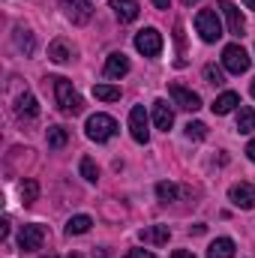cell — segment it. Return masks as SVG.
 Returning a JSON list of instances; mask_svg holds the SVG:
<instances>
[{"label": "cell", "instance_id": "cell-19", "mask_svg": "<svg viewBox=\"0 0 255 258\" xmlns=\"http://www.w3.org/2000/svg\"><path fill=\"white\" fill-rule=\"evenodd\" d=\"M90 225H93L90 216H84V213H81V216H72V219L66 222V234H69V237H72V234H87Z\"/></svg>", "mask_w": 255, "mask_h": 258}, {"label": "cell", "instance_id": "cell-23", "mask_svg": "<svg viewBox=\"0 0 255 258\" xmlns=\"http://www.w3.org/2000/svg\"><path fill=\"white\" fill-rule=\"evenodd\" d=\"M93 96H96V99H102V102H117V99H120V87L96 84V87H93Z\"/></svg>", "mask_w": 255, "mask_h": 258}, {"label": "cell", "instance_id": "cell-9", "mask_svg": "<svg viewBox=\"0 0 255 258\" xmlns=\"http://www.w3.org/2000/svg\"><path fill=\"white\" fill-rule=\"evenodd\" d=\"M228 201L240 210H252L255 207V186L252 183H234L228 189Z\"/></svg>", "mask_w": 255, "mask_h": 258}, {"label": "cell", "instance_id": "cell-39", "mask_svg": "<svg viewBox=\"0 0 255 258\" xmlns=\"http://www.w3.org/2000/svg\"><path fill=\"white\" fill-rule=\"evenodd\" d=\"M45 258H54V255H45Z\"/></svg>", "mask_w": 255, "mask_h": 258}, {"label": "cell", "instance_id": "cell-28", "mask_svg": "<svg viewBox=\"0 0 255 258\" xmlns=\"http://www.w3.org/2000/svg\"><path fill=\"white\" fill-rule=\"evenodd\" d=\"M204 78H207V84H225V75H222V69L219 66H213V63H207L204 66Z\"/></svg>", "mask_w": 255, "mask_h": 258}, {"label": "cell", "instance_id": "cell-1", "mask_svg": "<svg viewBox=\"0 0 255 258\" xmlns=\"http://www.w3.org/2000/svg\"><path fill=\"white\" fill-rule=\"evenodd\" d=\"M51 84H54V96H57V105H60V111L63 114H81V108H84V102H81V96L72 90V84H69V78H48Z\"/></svg>", "mask_w": 255, "mask_h": 258}, {"label": "cell", "instance_id": "cell-4", "mask_svg": "<svg viewBox=\"0 0 255 258\" xmlns=\"http://www.w3.org/2000/svg\"><path fill=\"white\" fill-rule=\"evenodd\" d=\"M135 48L144 54V57H159L162 51V33L156 27H144L138 36H135Z\"/></svg>", "mask_w": 255, "mask_h": 258}, {"label": "cell", "instance_id": "cell-6", "mask_svg": "<svg viewBox=\"0 0 255 258\" xmlns=\"http://www.w3.org/2000/svg\"><path fill=\"white\" fill-rule=\"evenodd\" d=\"M168 93H171L174 105L183 108V111H198L201 108V96L192 93L189 87H183V84H168Z\"/></svg>", "mask_w": 255, "mask_h": 258}, {"label": "cell", "instance_id": "cell-7", "mask_svg": "<svg viewBox=\"0 0 255 258\" xmlns=\"http://www.w3.org/2000/svg\"><path fill=\"white\" fill-rule=\"evenodd\" d=\"M60 6H63V12L69 15L72 24H87V21L93 18L90 0H60Z\"/></svg>", "mask_w": 255, "mask_h": 258}, {"label": "cell", "instance_id": "cell-31", "mask_svg": "<svg viewBox=\"0 0 255 258\" xmlns=\"http://www.w3.org/2000/svg\"><path fill=\"white\" fill-rule=\"evenodd\" d=\"M171 258H195V255H192V252H186V249H174V252H171Z\"/></svg>", "mask_w": 255, "mask_h": 258}, {"label": "cell", "instance_id": "cell-11", "mask_svg": "<svg viewBox=\"0 0 255 258\" xmlns=\"http://www.w3.org/2000/svg\"><path fill=\"white\" fill-rule=\"evenodd\" d=\"M219 12L225 15V21H228V30H231L234 36H243V30H246V21H243L240 9H237L231 0H222V3H219Z\"/></svg>", "mask_w": 255, "mask_h": 258}, {"label": "cell", "instance_id": "cell-3", "mask_svg": "<svg viewBox=\"0 0 255 258\" xmlns=\"http://www.w3.org/2000/svg\"><path fill=\"white\" fill-rule=\"evenodd\" d=\"M195 30H198V36L204 42H216L222 36V21H219V15L213 9H201L195 15Z\"/></svg>", "mask_w": 255, "mask_h": 258}, {"label": "cell", "instance_id": "cell-5", "mask_svg": "<svg viewBox=\"0 0 255 258\" xmlns=\"http://www.w3.org/2000/svg\"><path fill=\"white\" fill-rule=\"evenodd\" d=\"M222 66H225L228 72L240 75V72L249 69V54H246L240 45H225V48H222Z\"/></svg>", "mask_w": 255, "mask_h": 258}, {"label": "cell", "instance_id": "cell-12", "mask_svg": "<svg viewBox=\"0 0 255 258\" xmlns=\"http://www.w3.org/2000/svg\"><path fill=\"white\" fill-rule=\"evenodd\" d=\"M15 114H18V120H33V117L39 114L36 99H33V93H30V90L18 93V99H15Z\"/></svg>", "mask_w": 255, "mask_h": 258}, {"label": "cell", "instance_id": "cell-30", "mask_svg": "<svg viewBox=\"0 0 255 258\" xmlns=\"http://www.w3.org/2000/svg\"><path fill=\"white\" fill-rule=\"evenodd\" d=\"M126 258H156L153 252H147V249H129Z\"/></svg>", "mask_w": 255, "mask_h": 258}, {"label": "cell", "instance_id": "cell-25", "mask_svg": "<svg viewBox=\"0 0 255 258\" xmlns=\"http://www.w3.org/2000/svg\"><path fill=\"white\" fill-rule=\"evenodd\" d=\"M36 198H39V183H36V180H24V186H21V201H24V207H30Z\"/></svg>", "mask_w": 255, "mask_h": 258}, {"label": "cell", "instance_id": "cell-16", "mask_svg": "<svg viewBox=\"0 0 255 258\" xmlns=\"http://www.w3.org/2000/svg\"><path fill=\"white\" fill-rule=\"evenodd\" d=\"M237 105H240V96H237L234 90H225L222 96H216V102H213L210 108H213V114H231Z\"/></svg>", "mask_w": 255, "mask_h": 258}, {"label": "cell", "instance_id": "cell-10", "mask_svg": "<svg viewBox=\"0 0 255 258\" xmlns=\"http://www.w3.org/2000/svg\"><path fill=\"white\" fill-rule=\"evenodd\" d=\"M42 240H45V228H42V225H24V228H21V234H18V246H21L24 252L39 249V246H42Z\"/></svg>", "mask_w": 255, "mask_h": 258}, {"label": "cell", "instance_id": "cell-26", "mask_svg": "<svg viewBox=\"0 0 255 258\" xmlns=\"http://www.w3.org/2000/svg\"><path fill=\"white\" fill-rule=\"evenodd\" d=\"M81 177H84V180H90V183H96V180H99V168H96V162H93L90 156H84V159H81Z\"/></svg>", "mask_w": 255, "mask_h": 258}, {"label": "cell", "instance_id": "cell-8", "mask_svg": "<svg viewBox=\"0 0 255 258\" xmlns=\"http://www.w3.org/2000/svg\"><path fill=\"white\" fill-rule=\"evenodd\" d=\"M129 132H132V138H135L138 144H147L150 129H147V114H144V105H135V108L129 111Z\"/></svg>", "mask_w": 255, "mask_h": 258}, {"label": "cell", "instance_id": "cell-2", "mask_svg": "<svg viewBox=\"0 0 255 258\" xmlns=\"http://www.w3.org/2000/svg\"><path fill=\"white\" fill-rule=\"evenodd\" d=\"M84 132H87V138H90V141L102 144V141L114 138V132H117V120H114L111 114H90Z\"/></svg>", "mask_w": 255, "mask_h": 258}, {"label": "cell", "instance_id": "cell-13", "mask_svg": "<svg viewBox=\"0 0 255 258\" xmlns=\"http://www.w3.org/2000/svg\"><path fill=\"white\" fill-rule=\"evenodd\" d=\"M153 123H156V129H162V132H168V129L174 126V111L168 108L165 99H156L153 102Z\"/></svg>", "mask_w": 255, "mask_h": 258}, {"label": "cell", "instance_id": "cell-21", "mask_svg": "<svg viewBox=\"0 0 255 258\" xmlns=\"http://www.w3.org/2000/svg\"><path fill=\"white\" fill-rule=\"evenodd\" d=\"M45 138H48V147H51V150H63L66 141H69V135H66L63 126H48Z\"/></svg>", "mask_w": 255, "mask_h": 258}, {"label": "cell", "instance_id": "cell-36", "mask_svg": "<svg viewBox=\"0 0 255 258\" xmlns=\"http://www.w3.org/2000/svg\"><path fill=\"white\" fill-rule=\"evenodd\" d=\"M180 3H186V6H192V3H198V0H180Z\"/></svg>", "mask_w": 255, "mask_h": 258}, {"label": "cell", "instance_id": "cell-22", "mask_svg": "<svg viewBox=\"0 0 255 258\" xmlns=\"http://www.w3.org/2000/svg\"><path fill=\"white\" fill-rule=\"evenodd\" d=\"M15 42H18V48H21V51H24L27 57H30V54L36 51V42H33V33H30V30H24V27H18V30H15Z\"/></svg>", "mask_w": 255, "mask_h": 258}, {"label": "cell", "instance_id": "cell-20", "mask_svg": "<svg viewBox=\"0 0 255 258\" xmlns=\"http://www.w3.org/2000/svg\"><path fill=\"white\" fill-rule=\"evenodd\" d=\"M48 57H51L54 63H66V60L72 57V48L66 45L63 39H54V42L48 45Z\"/></svg>", "mask_w": 255, "mask_h": 258}, {"label": "cell", "instance_id": "cell-24", "mask_svg": "<svg viewBox=\"0 0 255 258\" xmlns=\"http://www.w3.org/2000/svg\"><path fill=\"white\" fill-rule=\"evenodd\" d=\"M237 129L240 132H255V108H240L237 111Z\"/></svg>", "mask_w": 255, "mask_h": 258}, {"label": "cell", "instance_id": "cell-29", "mask_svg": "<svg viewBox=\"0 0 255 258\" xmlns=\"http://www.w3.org/2000/svg\"><path fill=\"white\" fill-rule=\"evenodd\" d=\"M204 135H207V126H204L201 120H195V123L189 120V123H186V138H195V141H201Z\"/></svg>", "mask_w": 255, "mask_h": 258}, {"label": "cell", "instance_id": "cell-37", "mask_svg": "<svg viewBox=\"0 0 255 258\" xmlns=\"http://www.w3.org/2000/svg\"><path fill=\"white\" fill-rule=\"evenodd\" d=\"M69 258H81V255H78V252H69Z\"/></svg>", "mask_w": 255, "mask_h": 258}, {"label": "cell", "instance_id": "cell-18", "mask_svg": "<svg viewBox=\"0 0 255 258\" xmlns=\"http://www.w3.org/2000/svg\"><path fill=\"white\" fill-rule=\"evenodd\" d=\"M207 258H234V240L231 237H219L207 246Z\"/></svg>", "mask_w": 255, "mask_h": 258}, {"label": "cell", "instance_id": "cell-34", "mask_svg": "<svg viewBox=\"0 0 255 258\" xmlns=\"http://www.w3.org/2000/svg\"><path fill=\"white\" fill-rule=\"evenodd\" d=\"M150 3H153L156 9H168V0H150Z\"/></svg>", "mask_w": 255, "mask_h": 258}, {"label": "cell", "instance_id": "cell-35", "mask_svg": "<svg viewBox=\"0 0 255 258\" xmlns=\"http://www.w3.org/2000/svg\"><path fill=\"white\" fill-rule=\"evenodd\" d=\"M246 3V9H255V0H243Z\"/></svg>", "mask_w": 255, "mask_h": 258}, {"label": "cell", "instance_id": "cell-14", "mask_svg": "<svg viewBox=\"0 0 255 258\" xmlns=\"http://www.w3.org/2000/svg\"><path fill=\"white\" fill-rule=\"evenodd\" d=\"M138 237H141L144 243H150V246H165L168 237H171V231H168V225H150V228L138 231Z\"/></svg>", "mask_w": 255, "mask_h": 258}, {"label": "cell", "instance_id": "cell-27", "mask_svg": "<svg viewBox=\"0 0 255 258\" xmlns=\"http://www.w3.org/2000/svg\"><path fill=\"white\" fill-rule=\"evenodd\" d=\"M156 195H159V201H174L177 198V186L174 183H168V180H162V183H156Z\"/></svg>", "mask_w": 255, "mask_h": 258}, {"label": "cell", "instance_id": "cell-33", "mask_svg": "<svg viewBox=\"0 0 255 258\" xmlns=\"http://www.w3.org/2000/svg\"><path fill=\"white\" fill-rule=\"evenodd\" d=\"M189 231H192V234H204V231H207V225H201V222H198V225H192Z\"/></svg>", "mask_w": 255, "mask_h": 258}, {"label": "cell", "instance_id": "cell-17", "mask_svg": "<svg viewBox=\"0 0 255 258\" xmlns=\"http://www.w3.org/2000/svg\"><path fill=\"white\" fill-rule=\"evenodd\" d=\"M111 9L120 21H135L138 18V0H111Z\"/></svg>", "mask_w": 255, "mask_h": 258}, {"label": "cell", "instance_id": "cell-38", "mask_svg": "<svg viewBox=\"0 0 255 258\" xmlns=\"http://www.w3.org/2000/svg\"><path fill=\"white\" fill-rule=\"evenodd\" d=\"M252 99H255V78H252Z\"/></svg>", "mask_w": 255, "mask_h": 258}, {"label": "cell", "instance_id": "cell-15", "mask_svg": "<svg viewBox=\"0 0 255 258\" xmlns=\"http://www.w3.org/2000/svg\"><path fill=\"white\" fill-rule=\"evenodd\" d=\"M126 72H129V57L123 51L108 54V60H105V75H108V78H123Z\"/></svg>", "mask_w": 255, "mask_h": 258}, {"label": "cell", "instance_id": "cell-32", "mask_svg": "<svg viewBox=\"0 0 255 258\" xmlns=\"http://www.w3.org/2000/svg\"><path fill=\"white\" fill-rule=\"evenodd\" d=\"M246 156H249V159L255 162V138L249 141V144H246Z\"/></svg>", "mask_w": 255, "mask_h": 258}]
</instances>
